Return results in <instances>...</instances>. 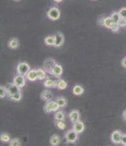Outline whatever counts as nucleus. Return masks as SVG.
<instances>
[{"mask_svg": "<svg viewBox=\"0 0 126 146\" xmlns=\"http://www.w3.org/2000/svg\"><path fill=\"white\" fill-rule=\"evenodd\" d=\"M60 106L56 102V101L50 100L46 102L45 106H44V111L46 113H52V112H56L60 109Z\"/></svg>", "mask_w": 126, "mask_h": 146, "instance_id": "1", "label": "nucleus"}, {"mask_svg": "<svg viewBox=\"0 0 126 146\" xmlns=\"http://www.w3.org/2000/svg\"><path fill=\"white\" fill-rule=\"evenodd\" d=\"M30 70V66L26 62L19 63L17 67V74L23 76H26Z\"/></svg>", "mask_w": 126, "mask_h": 146, "instance_id": "2", "label": "nucleus"}, {"mask_svg": "<svg viewBox=\"0 0 126 146\" xmlns=\"http://www.w3.org/2000/svg\"><path fill=\"white\" fill-rule=\"evenodd\" d=\"M47 17L51 20H57L60 17V11L56 7H52L47 12Z\"/></svg>", "mask_w": 126, "mask_h": 146, "instance_id": "3", "label": "nucleus"}, {"mask_svg": "<svg viewBox=\"0 0 126 146\" xmlns=\"http://www.w3.org/2000/svg\"><path fill=\"white\" fill-rule=\"evenodd\" d=\"M78 134H77L74 129L70 130L65 134V140L68 143H75L78 139Z\"/></svg>", "mask_w": 126, "mask_h": 146, "instance_id": "4", "label": "nucleus"}, {"mask_svg": "<svg viewBox=\"0 0 126 146\" xmlns=\"http://www.w3.org/2000/svg\"><path fill=\"white\" fill-rule=\"evenodd\" d=\"M56 63L55 62V60L53 58H47L45 60V62L43 63V69L45 70L47 72V73H49L52 70V69L54 68V66L56 65Z\"/></svg>", "mask_w": 126, "mask_h": 146, "instance_id": "5", "label": "nucleus"}, {"mask_svg": "<svg viewBox=\"0 0 126 146\" xmlns=\"http://www.w3.org/2000/svg\"><path fill=\"white\" fill-rule=\"evenodd\" d=\"M13 83L21 88L24 87L25 84H26V78H25V76L18 74L14 77L13 80Z\"/></svg>", "mask_w": 126, "mask_h": 146, "instance_id": "6", "label": "nucleus"}, {"mask_svg": "<svg viewBox=\"0 0 126 146\" xmlns=\"http://www.w3.org/2000/svg\"><path fill=\"white\" fill-rule=\"evenodd\" d=\"M55 47L58 48L63 45L64 43V35L61 32H57L55 34Z\"/></svg>", "mask_w": 126, "mask_h": 146, "instance_id": "7", "label": "nucleus"}, {"mask_svg": "<svg viewBox=\"0 0 126 146\" xmlns=\"http://www.w3.org/2000/svg\"><path fill=\"white\" fill-rule=\"evenodd\" d=\"M6 89H7V91H8V97L12 96V95H13L15 93L21 91V88L18 87L17 85H16L13 83L8 84L7 86H6Z\"/></svg>", "mask_w": 126, "mask_h": 146, "instance_id": "8", "label": "nucleus"}, {"mask_svg": "<svg viewBox=\"0 0 126 146\" xmlns=\"http://www.w3.org/2000/svg\"><path fill=\"white\" fill-rule=\"evenodd\" d=\"M122 134L121 131H115L112 132L111 134V141L115 144H121V137H122Z\"/></svg>", "mask_w": 126, "mask_h": 146, "instance_id": "9", "label": "nucleus"}, {"mask_svg": "<svg viewBox=\"0 0 126 146\" xmlns=\"http://www.w3.org/2000/svg\"><path fill=\"white\" fill-rule=\"evenodd\" d=\"M40 98L41 99L44 101L48 102L50 100H52L53 98V94L52 91H50L49 90H45L43 91L42 94H41Z\"/></svg>", "mask_w": 126, "mask_h": 146, "instance_id": "10", "label": "nucleus"}, {"mask_svg": "<svg viewBox=\"0 0 126 146\" xmlns=\"http://www.w3.org/2000/svg\"><path fill=\"white\" fill-rule=\"evenodd\" d=\"M73 129L76 132L77 134H81L82 132H83L85 129V125L84 122H82L80 120L73 123Z\"/></svg>", "mask_w": 126, "mask_h": 146, "instance_id": "11", "label": "nucleus"}, {"mask_svg": "<svg viewBox=\"0 0 126 146\" xmlns=\"http://www.w3.org/2000/svg\"><path fill=\"white\" fill-rule=\"evenodd\" d=\"M62 74H63L62 66L60 64H58V63H56V65L54 66V68L52 69V70L49 73V74L56 76V77H59V78L61 77Z\"/></svg>", "mask_w": 126, "mask_h": 146, "instance_id": "12", "label": "nucleus"}, {"mask_svg": "<svg viewBox=\"0 0 126 146\" xmlns=\"http://www.w3.org/2000/svg\"><path fill=\"white\" fill-rule=\"evenodd\" d=\"M58 80H54V79L51 78H46L45 80L43 82V85L46 88H52L56 87V85H57Z\"/></svg>", "mask_w": 126, "mask_h": 146, "instance_id": "13", "label": "nucleus"}, {"mask_svg": "<svg viewBox=\"0 0 126 146\" xmlns=\"http://www.w3.org/2000/svg\"><path fill=\"white\" fill-rule=\"evenodd\" d=\"M69 118H70L72 123H75L80 120V113L77 110L71 111L69 113Z\"/></svg>", "mask_w": 126, "mask_h": 146, "instance_id": "14", "label": "nucleus"}, {"mask_svg": "<svg viewBox=\"0 0 126 146\" xmlns=\"http://www.w3.org/2000/svg\"><path fill=\"white\" fill-rule=\"evenodd\" d=\"M26 78L28 80L31 82L36 81L38 79L37 73H36V69H33L30 70L29 72L26 75Z\"/></svg>", "mask_w": 126, "mask_h": 146, "instance_id": "15", "label": "nucleus"}, {"mask_svg": "<svg viewBox=\"0 0 126 146\" xmlns=\"http://www.w3.org/2000/svg\"><path fill=\"white\" fill-rule=\"evenodd\" d=\"M113 23H114V21H112L111 17H104L102 18V23H100V25H101L103 27H104L107 28H109V29H110L112 26V25L113 24Z\"/></svg>", "mask_w": 126, "mask_h": 146, "instance_id": "16", "label": "nucleus"}, {"mask_svg": "<svg viewBox=\"0 0 126 146\" xmlns=\"http://www.w3.org/2000/svg\"><path fill=\"white\" fill-rule=\"evenodd\" d=\"M19 45H20V43H19V42L17 38H11L9 40L8 47L10 49H12V50L17 49L19 47Z\"/></svg>", "mask_w": 126, "mask_h": 146, "instance_id": "17", "label": "nucleus"}, {"mask_svg": "<svg viewBox=\"0 0 126 146\" xmlns=\"http://www.w3.org/2000/svg\"><path fill=\"white\" fill-rule=\"evenodd\" d=\"M36 73L38 76V80H43L46 78V72L43 68L36 69Z\"/></svg>", "mask_w": 126, "mask_h": 146, "instance_id": "18", "label": "nucleus"}, {"mask_svg": "<svg viewBox=\"0 0 126 146\" xmlns=\"http://www.w3.org/2000/svg\"><path fill=\"white\" fill-rule=\"evenodd\" d=\"M60 137L58 135H53L50 139V143L52 145H58L60 143Z\"/></svg>", "mask_w": 126, "mask_h": 146, "instance_id": "19", "label": "nucleus"}, {"mask_svg": "<svg viewBox=\"0 0 126 146\" xmlns=\"http://www.w3.org/2000/svg\"><path fill=\"white\" fill-rule=\"evenodd\" d=\"M84 92V90L83 87L79 85H75L74 87L73 88V94L75 96H79L82 95Z\"/></svg>", "mask_w": 126, "mask_h": 146, "instance_id": "20", "label": "nucleus"}, {"mask_svg": "<svg viewBox=\"0 0 126 146\" xmlns=\"http://www.w3.org/2000/svg\"><path fill=\"white\" fill-rule=\"evenodd\" d=\"M45 43L48 46H55V36L50 35L45 38Z\"/></svg>", "mask_w": 126, "mask_h": 146, "instance_id": "21", "label": "nucleus"}, {"mask_svg": "<svg viewBox=\"0 0 126 146\" xmlns=\"http://www.w3.org/2000/svg\"><path fill=\"white\" fill-rule=\"evenodd\" d=\"M67 82L65 80H63V79H59L57 82V85H56V87H57L60 90H64L67 87Z\"/></svg>", "mask_w": 126, "mask_h": 146, "instance_id": "22", "label": "nucleus"}, {"mask_svg": "<svg viewBox=\"0 0 126 146\" xmlns=\"http://www.w3.org/2000/svg\"><path fill=\"white\" fill-rule=\"evenodd\" d=\"M60 107H65L67 104V100L64 97H58L55 100Z\"/></svg>", "mask_w": 126, "mask_h": 146, "instance_id": "23", "label": "nucleus"}, {"mask_svg": "<svg viewBox=\"0 0 126 146\" xmlns=\"http://www.w3.org/2000/svg\"><path fill=\"white\" fill-rule=\"evenodd\" d=\"M9 98L11 100H13L15 102H19L21 100V98H22V94H21V92H18L15 93V94L12 95V96H9Z\"/></svg>", "mask_w": 126, "mask_h": 146, "instance_id": "24", "label": "nucleus"}, {"mask_svg": "<svg viewBox=\"0 0 126 146\" xmlns=\"http://www.w3.org/2000/svg\"><path fill=\"white\" fill-rule=\"evenodd\" d=\"M54 119L55 120H65V114L61 110L56 111L55 113Z\"/></svg>", "mask_w": 126, "mask_h": 146, "instance_id": "25", "label": "nucleus"}, {"mask_svg": "<svg viewBox=\"0 0 126 146\" xmlns=\"http://www.w3.org/2000/svg\"><path fill=\"white\" fill-rule=\"evenodd\" d=\"M111 17L112 18V21L114 22V23H119V21L121 19V17L120 15H119V12H114L112 13L111 15Z\"/></svg>", "mask_w": 126, "mask_h": 146, "instance_id": "26", "label": "nucleus"}, {"mask_svg": "<svg viewBox=\"0 0 126 146\" xmlns=\"http://www.w3.org/2000/svg\"><path fill=\"white\" fill-rule=\"evenodd\" d=\"M6 96H8V91L6 89V87L1 85V87H0V97L1 98H3Z\"/></svg>", "mask_w": 126, "mask_h": 146, "instance_id": "27", "label": "nucleus"}, {"mask_svg": "<svg viewBox=\"0 0 126 146\" xmlns=\"http://www.w3.org/2000/svg\"><path fill=\"white\" fill-rule=\"evenodd\" d=\"M0 139H1V141L2 142H4V143H6V142H9V141H11L10 137H9L8 134H6V133H4V134H2L1 135Z\"/></svg>", "mask_w": 126, "mask_h": 146, "instance_id": "28", "label": "nucleus"}, {"mask_svg": "<svg viewBox=\"0 0 126 146\" xmlns=\"http://www.w3.org/2000/svg\"><path fill=\"white\" fill-rule=\"evenodd\" d=\"M55 124L59 129L64 130L66 128V124L63 120H55Z\"/></svg>", "mask_w": 126, "mask_h": 146, "instance_id": "29", "label": "nucleus"}, {"mask_svg": "<svg viewBox=\"0 0 126 146\" xmlns=\"http://www.w3.org/2000/svg\"><path fill=\"white\" fill-rule=\"evenodd\" d=\"M9 144L10 146H20L21 144L20 142V141L18 139L15 138L11 139V140L9 141Z\"/></svg>", "mask_w": 126, "mask_h": 146, "instance_id": "30", "label": "nucleus"}, {"mask_svg": "<svg viewBox=\"0 0 126 146\" xmlns=\"http://www.w3.org/2000/svg\"><path fill=\"white\" fill-rule=\"evenodd\" d=\"M120 26H119V23H113V24L112 25V26L111 27V28H110V30H111L112 32L114 33H116L117 32V31H119V29H120Z\"/></svg>", "mask_w": 126, "mask_h": 146, "instance_id": "31", "label": "nucleus"}, {"mask_svg": "<svg viewBox=\"0 0 126 146\" xmlns=\"http://www.w3.org/2000/svg\"><path fill=\"white\" fill-rule=\"evenodd\" d=\"M119 13L120 15L121 18L125 19L126 20V8H122L119 11Z\"/></svg>", "mask_w": 126, "mask_h": 146, "instance_id": "32", "label": "nucleus"}, {"mask_svg": "<svg viewBox=\"0 0 126 146\" xmlns=\"http://www.w3.org/2000/svg\"><path fill=\"white\" fill-rule=\"evenodd\" d=\"M119 26H120V27L121 28L126 27V20L125 19L121 18L119 22Z\"/></svg>", "mask_w": 126, "mask_h": 146, "instance_id": "33", "label": "nucleus"}, {"mask_svg": "<svg viewBox=\"0 0 126 146\" xmlns=\"http://www.w3.org/2000/svg\"><path fill=\"white\" fill-rule=\"evenodd\" d=\"M121 144H122V145H126V134H122V135Z\"/></svg>", "mask_w": 126, "mask_h": 146, "instance_id": "34", "label": "nucleus"}, {"mask_svg": "<svg viewBox=\"0 0 126 146\" xmlns=\"http://www.w3.org/2000/svg\"><path fill=\"white\" fill-rule=\"evenodd\" d=\"M121 65L124 68H126V58H124L122 59V62H121Z\"/></svg>", "mask_w": 126, "mask_h": 146, "instance_id": "35", "label": "nucleus"}, {"mask_svg": "<svg viewBox=\"0 0 126 146\" xmlns=\"http://www.w3.org/2000/svg\"><path fill=\"white\" fill-rule=\"evenodd\" d=\"M122 117H123V119L126 121V109L122 113Z\"/></svg>", "mask_w": 126, "mask_h": 146, "instance_id": "36", "label": "nucleus"}, {"mask_svg": "<svg viewBox=\"0 0 126 146\" xmlns=\"http://www.w3.org/2000/svg\"><path fill=\"white\" fill-rule=\"evenodd\" d=\"M53 1L54 2H55V3H61L63 0H53Z\"/></svg>", "mask_w": 126, "mask_h": 146, "instance_id": "37", "label": "nucleus"}, {"mask_svg": "<svg viewBox=\"0 0 126 146\" xmlns=\"http://www.w3.org/2000/svg\"><path fill=\"white\" fill-rule=\"evenodd\" d=\"M14 1H20V0H14Z\"/></svg>", "mask_w": 126, "mask_h": 146, "instance_id": "38", "label": "nucleus"}, {"mask_svg": "<svg viewBox=\"0 0 126 146\" xmlns=\"http://www.w3.org/2000/svg\"><path fill=\"white\" fill-rule=\"evenodd\" d=\"M93 1H95V0H93Z\"/></svg>", "mask_w": 126, "mask_h": 146, "instance_id": "39", "label": "nucleus"}]
</instances>
